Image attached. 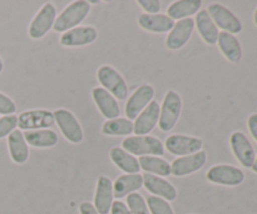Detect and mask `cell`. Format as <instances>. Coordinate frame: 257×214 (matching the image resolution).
I'll return each instance as SVG.
<instances>
[{
  "instance_id": "1",
  "label": "cell",
  "mask_w": 257,
  "mask_h": 214,
  "mask_svg": "<svg viewBox=\"0 0 257 214\" xmlns=\"http://www.w3.org/2000/svg\"><path fill=\"white\" fill-rule=\"evenodd\" d=\"M90 12V4L85 0H77L68 5L55 19L53 29L57 33H65L77 28Z\"/></svg>"
},
{
  "instance_id": "2",
  "label": "cell",
  "mask_w": 257,
  "mask_h": 214,
  "mask_svg": "<svg viewBox=\"0 0 257 214\" xmlns=\"http://www.w3.org/2000/svg\"><path fill=\"white\" fill-rule=\"evenodd\" d=\"M122 149L133 156H162L165 154L162 141L151 135L130 136L122 141Z\"/></svg>"
},
{
  "instance_id": "3",
  "label": "cell",
  "mask_w": 257,
  "mask_h": 214,
  "mask_svg": "<svg viewBox=\"0 0 257 214\" xmlns=\"http://www.w3.org/2000/svg\"><path fill=\"white\" fill-rule=\"evenodd\" d=\"M181 111H182L181 96L173 90L167 91L165 97H163V102L160 110L158 125H160L161 131L168 132V131L172 130L177 123L178 118H180Z\"/></svg>"
},
{
  "instance_id": "4",
  "label": "cell",
  "mask_w": 257,
  "mask_h": 214,
  "mask_svg": "<svg viewBox=\"0 0 257 214\" xmlns=\"http://www.w3.org/2000/svg\"><path fill=\"white\" fill-rule=\"evenodd\" d=\"M97 78L102 88L110 93L115 100L124 101L128 97V86L118 70L110 65H102L97 72Z\"/></svg>"
},
{
  "instance_id": "5",
  "label": "cell",
  "mask_w": 257,
  "mask_h": 214,
  "mask_svg": "<svg viewBox=\"0 0 257 214\" xmlns=\"http://www.w3.org/2000/svg\"><path fill=\"white\" fill-rule=\"evenodd\" d=\"M55 118V122L59 126L63 136L72 144H80L84 137L83 128L80 126L79 121L77 120L74 115L70 111L65 108H58L53 112Z\"/></svg>"
},
{
  "instance_id": "6",
  "label": "cell",
  "mask_w": 257,
  "mask_h": 214,
  "mask_svg": "<svg viewBox=\"0 0 257 214\" xmlns=\"http://www.w3.org/2000/svg\"><path fill=\"white\" fill-rule=\"evenodd\" d=\"M54 122V115L48 110L24 111L18 116V127L20 131L42 130L52 127Z\"/></svg>"
},
{
  "instance_id": "7",
  "label": "cell",
  "mask_w": 257,
  "mask_h": 214,
  "mask_svg": "<svg viewBox=\"0 0 257 214\" xmlns=\"http://www.w3.org/2000/svg\"><path fill=\"white\" fill-rule=\"evenodd\" d=\"M55 19H57V10L52 3H47L42 7V9L37 13L33 20L30 22L29 32L30 38L33 39H40L44 37L50 29H53Z\"/></svg>"
},
{
  "instance_id": "8",
  "label": "cell",
  "mask_w": 257,
  "mask_h": 214,
  "mask_svg": "<svg viewBox=\"0 0 257 214\" xmlns=\"http://www.w3.org/2000/svg\"><path fill=\"white\" fill-rule=\"evenodd\" d=\"M207 13L216 24V27L221 28L222 32L230 33V34L233 35L242 30V24H241L240 19L223 5L211 4L208 7Z\"/></svg>"
},
{
  "instance_id": "9",
  "label": "cell",
  "mask_w": 257,
  "mask_h": 214,
  "mask_svg": "<svg viewBox=\"0 0 257 214\" xmlns=\"http://www.w3.org/2000/svg\"><path fill=\"white\" fill-rule=\"evenodd\" d=\"M206 176H207V180L211 181V183L226 186L240 185L243 179H245V174L241 169L232 165H226V164L213 165L207 171Z\"/></svg>"
},
{
  "instance_id": "10",
  "label": "cell",
  "mask_w": 257,
  "mask_h": 214,
  "mask_svg": "<svg viewBox=\"0 0 257 214\" xmlns=\"http://www.w3.org/2000/svg\"><path fill=\"white\" fill-rule=\"evenodd\" d=\"M202 140L195 136L187 135H171L166 138L165 148L170 151L172 155L176 156H187L198 153L202 149Z\"/></svg>"
},
{
  "instance_id": "11",
  "label": "cell",
  "mask_w": 257,
  "mask_h": 214,
  "mask_svg": "<svg viewBox=\"0 0 257 214\" xmlns=\"http://www.w3.org/2000/svg\"><path fill=\"white\" fill-rule=\"evenodd\" d=\"M155 97V88L151 85H142L131 95L124 107L128 120H136L138 115L150 105Z\"/></svg>"
},
{
  "instance_id": "12",
  "label": "cell",
  "mask_w": 257,
  "mask_h": 214,
  "mask_svg": "<svg viewBox=\"0 0 257 214\" xmlns=\"http://www.w3.org/2000/svg\"><path fill=\"white\" fill-rule=\"evenodd\" d=\"M206 160H207V154L203 150L192 154V155L181 156L171 164V174L175 176L190 175L203 168Z\"/></svg>"
},
{
  "instance_id": "13",
  "label": "cell",
  "mask_w": 257,
  "mask_h": 214,
  "mask_svg": "<svg viewBox=\"0 0 257 214\" xmlns=\"http://www.w3.org/2000/svg\"><path fill=\"white\" fill-rule=\"evenodd\" d=\"M193 29H195V20L192 18L177 20V23H175L173 28L168 33V37L166 38V47L171 50L182 48L190 40Z\"/></svg>"
},
{
  "instance_id": "14",
  "label": "cell",
  "mask_w": 257,
  "mask_h": 214,
  "mask_svg": "<svg viewBox=\"0 0 257 214\" xmlns=\"http://www.w3.org/2000/svg\"><path fill=\"white\" fill-rule=\"evenodd\" d=\"M230 144L232 153L235 154L236 159L240 161L241 165L245 166V168H252L256 154L245 133L241 132V131H235L231 135Z\"/></svg>"
},
{
  "instance_id": "15",
  "label": "cell",
  "mask_w": 257,
  "mask_h": 214,
  "mask_svg": "<svg viewBox=\"0 0 257 214\" xmlns=\"http://www.w3.org/2000/svg\"><path fill=\"white\" fill-rule=\"evenodd\" d=\"M160 110L161 106L157 101L153 100L140 115L136 117V121L133 122V132L136 136L148 135L160 120Z\"/></svg>"
},
{
  "instance_id": "16",
  "label": "cell",
  "mask_w": 257,
  "mask_h": 214,
  "mask_svg": "<svg viewBox=\"0 0 257 214\" xmlns=\"http://www.w3.org/2000/svg\"><path fill=\"white\" fill-rule=\"evenodd\" d=\"M98 38V32L95 28L89 27H77L68 32L63 33L60 37V44L63 47H84L92 44Z\"/></svg>"
},
{
  "instance_id": "17",
  "label": "cell",
  "mask_w": 257,
  "mask_h": 214,
  "mask_svg": "<svg viewBox=\"0 0 257 214\" xmlns=\"http://www.w3.org/2000/svg\"><path fill=\"white\" fill-rule=\"evenodd\" d=\"M142 176L145 188L155 196L162 198L167 201H173L177 198V190L168 180L147 173L143 174Z\"/></svg>"
},
{
  "instance_id": "18",
  "label": "cell",
  "mask_w": 257,
  "mask_h": 214,
  "mask_svg": "<svg viewBox=\"0 0 257 214\" xmlns=\"http://www.w3.org/2000/svg\"><path fill=\"white\" fill-rule=\"evenodd\" d=\"M113 199V183L109 178L104 175H100L97 181V188L94 194V204L97 211L99 214H108L112 208Z\"/></svg>"
},
{
  "instance_id": "19",
  "label": "cell",
  "mask_w": 257,
  "mask_h": 214,
  "mask_svg": "<svg viewBox=\"0 0 257 214\" xmlns=\"http://www.w3.org/2000/svg\"><path fill=\"white\" fill-rule=\"evenodd\" d=\"M92 97L97 105L98 110L104 117H107V120L119 117L120 110L119 106H118V101L108 91H105L102 87L93 88Z\"/></svg>"
},
{
  "instance_id": "20",
  "label": "cell",
  "mask_w": 257,
  "mask_h": 214,
  "mask_svg": "<svg viewBox=\"0 0 257 214\" xmlns=\"http://www.w3.org/2000/svg\"><path fill=\"white\" fill-rule=\"evenodd\" d=\"M138 24L142 29L151 33H167L175 25V20L167 14H141L138 17Z\"/></svg>"
},
{
  "instance_id": "21",
  "label": "cell",
  "mask_w": 257,
  "mask_h": 214,
  "mask_svg": "<svg viewBox=\"0 0 257 214\" xmlns=\"http://www.w3.org/2000/svg\"><path fill=\"white\" fill-rule=\"evenodd\" d=\"M143 186V176L138 174H123L113 183L114 198H123L132 193H137Z\"/></svg>"
},
{
  "instance_id": "22",
  "label": "cell",
  "mask_w": 257,
  "mask_h": 214,
  "mask_svg": "<svg viewBox=\"0 0 257 214\" xmlns=\"http://www.w3.org/2000/svg\"><path fill=\"white\" fill-rule=\"evenodd\" d=\"M8 149H9L10 158L15 164L22 165L27 163L29 158V148L25 141L24 133L19 128L14 130L8 136Z\"/></svg>"
},
{
  "instance_id": "23",
  "label": "cell",
  "mask_w": 257,
  "mask_h": 214,
  "mask_svg": "<svg viewBox=\"0 0 257 214\" xmlns=\"http://www.w3.org/2000/svg\"><path fill=\"white\" fill-rule=\"evenodd\" d=\"M195 27L197 28L198 33H200L201 38L205 40V43H207V44H211V45L217 43L218 28L216 27L213 20L211 19L207 10L202 9L196 14Z\"/></svg>"
},
{
  "instance_id": "24",
  "label": "cell",
  "mask_w": 257,
  "mask_h": 214,
  "mask_svg": "<svg viewBox=\"0 0 257 214\" xmlns=\"http://www.w3.org/2000/svg\"><path fill=\"white\" fill-rule=\"evenodd\" d=\"M217 43L221 53L225 55L226 59L232 63L240 62L241 57H242V49H241L240 42L235 35L226 32L218 33Z\"/></svg>"
},
{
  "instance_id": "25",
  "label": "cell",
  "mask_w": 257,
  "mask_h": 214,
  "mask_svg": "<svg viewBox=\"0 0 257 214\" xmlns=\"http://www.w3.org/2000/svg\"><path fill=\"white\" fill-rule=\"evenodd\" d=\"M109 158L115 166L124 171L125 174H138L140 173V163L138 159L135 158L132 154L127 153L122 148H112L109 151Z\"/></svg>"
},
{
  "instance_id": "26",
  "label": "cell",
  "mask_w": 257,
  "mask_h": 214,
  "mask_svg": "<svg viewBox=\"0 0 257 214\" xmlns=\"http://www.w3.org/2000/svg\"><path fill=\"white\" fill-rule=\"evenodd\" d=\"M201 5V0H178L168 7L167 15L172 20L187 19L200 12Z\"/></svg>"
},
{
  "instance_id": "27",
  "label": "cell",
  "mask_w": 257,
  "mask_h": 214,
  "mask_svg": "<svg viewBox=\"0 0 257 214\" xmlns=\"http://www.w3.org/2000/svg\"><path fill=\"white\" fill-rule=\"evenodd\" d=\"M24 137L28 145L33 148H53L58 142V135L55 131L50 128H42V130H33L25 131Z\"/></svg>"
},
{
  "instance_id": "28",
  "label": "cell",
  "mask_w": 257,
  "mask_h": 214,
  "mask_svg": "<svg viewBox=\"0 0 257 214\" xmlns=\"http://www.w3.org/2000/svg\"><path fill=\"white\" fill-rule=\"evenodd\" d=\"M138 163L140 168L147 174L157 176H168L171 174V164L158 156H141Z\"/></svg>"
},
{
  "instance_id": "29",
  "label": "cell",
  "mask_w": 257,
  "mask_h": 214,
  "mask_svg": "<svg viewBox=\"0 0 257 214\" xmlns=\"http://www.w3.org/2000/svg\"><path fill=\"white\" fill-rule=\"evenodd\" d=\"M133 132V122L128 118H112L102 126V133L107 136H128Z\"/></svg>"
},
{
  "instance_id": "30",
  "label": "cell",
  "mask_w": 257,
  "mask_h": 214,
  "mask_svg": "<svg viewBox=\"0 0 257 214\" xmlns=\"http://www.w3.org/2000/svg\"><path fill=\"white\" fill-rule=\"evenodd\" d=\"M147 206L151 214H175L170 201L158 196L151 195L147 198Z\"/></svg>"
},
{
  "instance_id": "31",
  "label": "cell",
  "mask_w": 257,
  "mask_h": 214,
  "mask_svg": "<svg viewBox=\"0 0 257 214\" xmlns=\"http://www.w3.org/2000/svg\"><path fill=\"white\" fill-rule=\"evenodd\" d=\"M131 214H151L148 210L147 201L140 193H132L127 195V204Z\"/></svg>"
},
{
  "instance_id": "32",
  "label": "cell",
  "mask_w": 257,
  "mask_h": 214,
  "mask_svg": "<svg viewBox=\"0 0 257 214\" xmlns=\"http://www.w3.org/2000/svg\"><path fill=\"white\" fill-rule=\"evenodd\" d=\"M18 127V116L8 115L0 117V138L7 137Z\"/></svg>"
},
{
  "instance_id": "33",
  "label": "cell",
  "mask_w": 257,
  "mask_h": 214,
  "mask_svg": "<svg viewBox=\"0 0 257 214\" xmlns=\"http://www.w3.org/2000/svg\"><path fill=\"white\" fill-rule=\"evenodd\" d=\"M15 111H17V105H15L14 101L9 96L0 92V115H14Z\"/></svg>"
},
{
  "instance_id": "34",
  "label": "cell",
  "mask_w": 257,
  "mask_h": 214,
  "mask_svg": "<svg viewBox=\"0 0 257 214\" xmlns=\"http://www.w3.org/2000/svg\"><path fill=\"white\" fill-rule=\"evenodd\" d=\"M138 5L146 12V14H158L161 3L158 0H138Z\"/></svg>"
},
{
  "instance_id": "35",
  "label": "cell",
  "mask_w": 257,
  "mask_h": 214,
  "mask_svg": "<svg viewBox=\"0 0 257 214\" xmlns=\"http://www.w3.org/2000/svg\"><path fill=\"white\" fill-rule=\"evenodd\" d=\"M110 214H131V211L123 201L115 200L113 201L112 208H110Z\"/></svg>"
},
{
  "instance_id": "36",
  "label": "cell",
  "mask_w": 257,
  "mask_h": 214,
  "mask_svg": "<svg viewBox=\"0 0 257 214\" xmlns=\"http://www.w3.org/2000/svg\"><path fill=\"white\" fill-rule=\"evenodd\" d=\"M79 213L80 214H99L95 209V206L93 205L89 201H83L79 205Z\"/></svg>"
},
{
  "instance_id": "37",
  "label": "cell",
  "mask_w": 257,
  "mask_h": 214,
  "mask_svg": "<svg viewBox=\"0 0 257 214\" xmlns=\"http://www.w3.org/2000/svg\"><path fill=\"white\" fill-rule=\"evenodd\" d=\"M247 125L251 135H252V137L257 141V113H253V115H251L250 117H248Z\"/></svg>"
},
{
  "instance_id": "38",
  "label": "cell",
  "mask_w": 257,
  "mask_h": 214,
  "mask_svg": "<svg viewBox=\"0 0 257 214\" xmlns=\"http://www.w3.org/2000/svg\"><path fill=\"white\" fill-rule=\"evenodd\" d=\"M252 169L253 171H255V173H257V156H256V159H255V161H253V165H252Z\"/></svg>"
},
{
  "instance_id": "39",
  "label": "cell",
  "mask_w": 257,
  "mask_h": 214,
  "mask_svg": "<svg viewBox=\"0 0 257 214\" xmlns=\"http://www.w3.org/2000/svg\"><path fill=\"white\" fill-rule=\"evenodd\" d=\"M3 68H4V63H3V59H2V57H0V73L3 72Z\"/></svg>"
},
{
  "instance_id": "40",
  "label": "cell",
  "mask_w": 257,
  "mask_h": 214,
  "mask_svg": "<svg viewBox=\"0 0 257 214\" xmlns=\"http://www.w3.org/2000/svg\"><path fill=\"white\" fill-rule=\"evenodd\" d=\"M253 22H255V24L257 25V9H256L255 14H253Z\"/></svg>"
}]
</instances>
